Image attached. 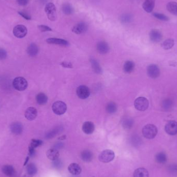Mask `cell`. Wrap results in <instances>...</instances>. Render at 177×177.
<instances>
[{
  "mask_svg": "<svg viewBox=\"0 0 177 177\" xmlns=\"http://www.w3.org/2000/svg\"><path fill=\"white\" fill-rule=\"evenodd\" d=\"M157 127L153 124H147L142 129V133L145 138L151 139L156 137L157 134Z\"/></svg>",
  "mask_w": 177,
  "mask_h": 177,
  "instance_id": "1",
  "label": "cell"
},
{
  "mask_svg": "<svg viewBox=\"0 0 177 177\" xmlns=\"http://www.w3.org/2000/svg\"><path fill=\"white\" fill-rule=\"evenodd\" d=\"M13 85L16 90L21 91L25 90L28 87V84L25 78H24L23 77H18L16 78L13 80Z\"/></svg>",
  "mask_w": 177,
  "mask_h": 177,
  "instance_id": "2",
  "label": "cell"
},
{
  "mask_svg": "<svg viewBox=\"0 0 177 177\" xmlns=\"http://www.w3.org/2000/svg\"><path fill=\"white\" fill-rule=\"evenodd\" d=\"M149 101L144 97H139L134 102V106L137 110L141 111H145L149 107Z\"/></svg>",
  "mask_w": 177,
  "mask_h": 177,
  "instance_id": "3",
  "label": "cell"
},
{
  "mask_svg": "<svg viewBox=\"0 0 177 177\" xmlns=\"http://www.w3.org/2000/svg\"><path fill=\"white\" fill-rule=\"evenodd\" d=\"M45 11L47 17L50 21H55L57 17V10L54 3H49L47 4L45 8Z\"/></svg>",
  "mask_w": 177,
  "mask_h": 177,
  "instance_id": "4",
  "label": "cell"
},
{
  "mask_svg": "<svg viewBox=\"0 0 177 177\" xmlns=\"http://www.w3.org/2000/svg\"><path fill=\"white\" fill-rule=\"evenodd\" d=\"M52 109L55 114L57 115H62L66 111L67 106L65 103L62 101H57L52 105Z\"/></svg>",
  "mask_w": 177,
  "mask_h": 177,
  "instance_id": "5",
  "label": "cell"
},
{
  "mask_svg": "<svg viewBox=\"0 0 177 177\" xmlns=\"http://www.w3.org/2000/svg\"><path fill=\"white\" fill-rule=\"evenodd\" d=\"M99 158L100 162L107 163L114 160L115 158V153L111 150H105L100 153Z\"/></svg>",
  "mask_w": 177,
  "mask_h": 177,
  "instance_id": "6",
  "label": "cell"
},
{
  "mask_svg": "<svg viewBox=\"0 0 177 177\" xmlns=\"http://www.w3.org/2000/svg\"><path fill=\"white\" fill-rule=\"evenodd\" d=\"M76 92L79 98L82 100L88 98L90 95V90L88 87H87L86 85H80L79 87H78Z\"/></svg>",
  "mask_w": 177,
  "mask_h": 177,
  "instance_id": "7",
  "label": "cell"
},
{
  "mask_svg": "<svg viewBox=\"0 0 177 177\" xmlns=\"http://www.w3.org/2000/svg\"><path fill=\"white\" fill-rule=\"evenodd\" d=\"M28 33L27 28L24 25H17L13 29V35L17 38H23Z\"/></svg>",
  "mask_w": 177,
  "mask_h": 177,
  "instance_id": "8",
  "label": "cell"
},
{
  "mask_svg": "<svg viewBox=\"0 0 177 177\" xmlns=\"http://www.w3.org/2000/svg\"><path fill=\"white\" fill-rule=\"evenodd\" d=\"M165 130L170 135H175L177 134V122L175 121H170L166 124Z\"/></svg>",
  "mask_w": 177,
  "mask_h": 177,
  "instance_id": "9",
  "label": "cell"
},
{
  "mask_svg": "<svg viewBox=\"0 0 177 177\" xmlns=\"http://www.w3.org/2000/svg\"><path fill=\"white\" fill-rule=\"evenodd\" d=\"M147 73L152 78H156L160 75L159 66L156 64H151L147 68Z\"/></svg>",
  "mask_w": 177,
  "mask_h": 177,
  "instance_id": "10",
  "label": "cell"
},
{
  "mask_svg": "<svg viewBox=\"0 0 177 177\" xmlns=\"http://www.w3.org/2000/svg\"><path fill=\"white\" fill-rule=\"evenodd\" d=\"M88 28V25L85 22H81L75 25L72 28V31L74 33L81 34L84 33L87 31Z\"/></svg>",
  "mask_w": 177,
  "mask_h": 177,
  "instance_id": "11",
  "label": "cell"
},
{
  "mask_svg": "<svg viewBox=\"0 0 177 177\" xmlns=\"http://www.w3.org/2000/svg\"><path fill=\"white\" fill-rule=\"evenodd\" d=\"M150 39L154 43H159L162 40L163 35L161 32L158 30H152L149 34Z\"/></svg>",
  "mask_w": 177,
  "mask_h": 177,
  "instance_id": "12",
  "label": "cell"
},
{
  "mask_svg": "<svg viewBox=\"0 0 177 177\" xmlns=\"http://www.w3.org/2000/svg\"><path fill=\"white\" fill-rule=\"evenodd\" d=\"M25 118L29 121L34 120L37 115V111L34 107H29L25 111Z\"/></svg>",
  "mask_w": 177,
  "mask_h": 177,
  "instance_id": "13",
  "label": "cell"
},
{
  "mask_svg": "<svg viewBox=\"0 0 177 177\" xmlns=\"http://www.w3.org/2000/svg\"><path fill=\"white\" fill-rule=\"evenodd\" d=\"M47 43L49 44H54L58 45L63 46H67L69 45V43L67 40L63 39H58V38H49L46 40Z\"/></svg>",
  "mask_w": 177,
  "mask_h": 177,
  "instance_id": "14",
  "label": "cell"
},
{
  "mask_svg": "<svg viewBox=\"0 0 177 177\" xmlns=\"http://www.w3.org/2000/svg\"><path fill=\"white\" fill-rule=\"evenodd\" d=\"M10 129L12 133L15 135H20L23 131V126L20 122H13L10 125Z\"/></svg>",
  "mask_w": 177,
  "mask_h": 177,
  "instance_id": "15",
  "label": "cell"
},
{
  "mask_svg": "<svg viewBox=\"0 0 177 177\" xmlns=\"http://www.w3.org/2000/svg\"><path fill=\"white\" fill-rule=\"evenodd\" d=\"M82 130L85 134L90 135L93 133L95 130V126L92 122L87 121L84 123L82 125Z\"/></svg>",
  "mask_w": 177,
  "mask_h": 177,
  "instance_id": "16",
  "label": "cell"
},
{
  "mask_svg": "<svg viewBox=\"0 0 177 177\" xmlns=\"http://www.w3.org/2000/svg\"><path fill=\"white\" fill-rule=\"evenodd\" d=\"M97 50L100 54H107L109 50V46L108 44L106 42L101 41L97 44Z\"/></svg>",
  "mask_w": 177,
  "mask_h": 177,
  "instance_id": "17",
  "label": "cell"
},
{
  "mask_svg": "<svg viewBox=\"0 0 177 177\" xmlns=\"http://www.w3.org/2000/svg\"><path fill=\"white\" fill-rule=\"evenodd\" d=\"M68 170L73 175H79L81 174L82 169L80 165L77 163H72L69 165Z\"/></svg>",
  "mask_w": 177,
  "mask_h": 177,
  "instance_id": "18",
  "label": "cell"
},
{
  "mask_svg": "<svg viewBox=\"0 0 177 177\" xmlns=\"http://www.w3.org/2000/svg\"><path fill=\"white\" fill-rule=\"evenodd\" d=\"M27 173L24 175V177H32L35 175L37 172V168L35 164L30 163L27 166Z\"/></svg>",
  "mask_w": 177,
  "mask_h": 177,
  "instance_id": "19",
  "label": "cell"
},
{
  "mask_svg": "<svg viewBox=\"0 0 177 177\" xmlns=\"http://www.w3.org/2000/svg\"><path fill=\"white\" fill-rule=\"evenodd\" d=\"M156 0H145L142 4V7L145 12L150 13L153 10Z\"/></svg>",
  "mask_w": 177,
  "mask_h": 177,
  "instance_id": "20",
  "label": "cell"
},
{
  "mask_svg": "<svg viewBox=\"0 0 177 177\" xmlns=\"http://www.w3.org/2000/svg\"><path fill=\"white\" fill-rule=\"evenodd\" d=\"M46 156L50 160H55L58 159L60 153L56 149H50L46 152Z\"/></svg>",
  "mask_w": 177,
  "mask_h": 177,
  "instance_id": "21",
  "label": "cell"
},
{
  "mask_svg": "<svg viewBox=\"0 0 177 177\" xmlns=\"http://www.w3.org/2000/svg\"><path fill=\"white\" fill-rule=\"evenodd\" d=\"M27 52L31 57H34L39 52V48L35 43H32L27 49Z\"/></svg>",
  "mask_w": 177,
  "mask_h": 177,
  "instance_id": "22",
  "label": "cell"
},
{
  "mask_svg": "<svg viewBox=\"0 0 177 177\" xmlns=\"http://www.w3.org/2000/svg\"><path fill=\"white\" fill-rule=\"evenodd\" d=\"M149 172L144 168H139L134 172V177H149Z\"/></svg>",
  "mask_w": 177,
  "mask_h": 177,
  "instance_id": "23",
  "label": "cell"
},
{
  "mask_svg": "<svg viewBox=\"0 0 177 177\" xmlns=\"http://www.w3.org/2000/svg\"><path fill=\"white\" fill-rule=\"evenodd\" d=\"M2 171L4 175L9 177H12L15 172V169L13 168L12 166L9 165L4 166L3 167H2Z\"/></svg>",
  "mask_w": 177,
  "mask_h": 177,
  "instance_id": "24",
  "label": "cell"
},
{
  "mask_svg": "<svg viewBox=\"0 0 177 177\" xmlns=\"http://www.w3.org/2000/svg\"><path fill=\"white\" fill-rule=\"evenodd\" d=\"M81 157L84 162H91L93 159V154L90 151L85 150L82 151L81 154Z\"/></svg>",
  "mask_w": 177,
  "mask_h": 177,
  "instance_id": "25",
  "label": "cell"
},
{
  "mask_svg": "<svg viewBox=\"0 0 177 177\" xmlns=\"http://www.w3.org/2000/svg\"><path fill=\"white\" fill-rule=\"evenodd\" d=\"M36 102L39 105H43L47 103L48 101V97L47 95L43 93H40L37 95L36 97Z\"/></svg>",
  "mask_w": 177,
  "mask_h": 177,
  "instance_id": "26",
  "label": "cell"
},
{
  "mask_svg": "<svg viewBox=\"0 0 177 177\" xmlns=\"http://www.w3.org/2000/svg\"><path fill=\"white\" fill-rule=\"evenodd\" d=\"M135 68V63L131 61H127L124 64V71L126 73H130L134 70Z\"/></svg>",
  "mask_w": 177,
  "mask_h": 177,
  "instance_id": "27",
  "label": "cell"
},
{
  "mask_svg": "<svg viewBox=\"0 0 177 177\" xmlns=\"http://www.w3.org/2000/svg\"><path fill=\"white\" fill-rule=\"evenodd\" d=\"M166 8L168 12L173 15L177 16V3L175 2H170L168 3Z\"/></svg>",
  "mask_w": 177,
  "mask_h": 177,
  "instance_id": "28",
  "label": "cell"
},
{
  "mask_svg": "<svg viewBox=\"0 0 177 177\" xmlns=\"http://www.w3.org/2000/svg\"><path fill=\"white\" fill-rule=\"evenodd\" d=\"M167 157L164 152H159L156 156V162L159 164H165L167 162Z\"/></svg>",
  "mask_w": 177,
  "mask_h": 177,
  "instance_id": "29",
  "label": "cell"
},
{
  "mask_svg": "<svg viewBox=\"0 0 177 177\" xmlns=\"http://www.w3.org/2000/svg\"><path fill=\"white\" fill-rule=\"evenodd\" d=\"M91 63L92 65V69H93L94 71L97 73H102V68L100 66V64L97 61L92 58L90 60Z\"/></svg>",
  "mask_w": 177,
  "mask_h": 177,
  "instance_id": "30",
  "label": "cell"
},
{
  "mask_svg": "<svg viewBox=\"0 0 177 177\" xmlns=\"http://www.w3.org/2000/svg\"><path fill=\"white\" fill-rule=\"evenodd\" d=\"M106 110L108 114H112L115 113L117 110V106L114 102H109L107 104Z\"/></svg>",
  "mask_w": 177,
  "mask_h": 177,
  "instance_id": "31",
  "label": "cell"
},
{
  "mask_svg": "<svg viewBox=\"0 0 177 177\" xmlns=\"http://www.w3.org/2000/svg\"><path fill=\"white\" fill-rule=\"evenodd\" d=\"M175 42L174 40L171 39H167L165 40L162 44V46L164 49L168 50L174 46Z\"/></svg>",
  "mask_w": 177,
  "mask_h": 177,
  "instance_id": "32",
  "label": "cell"
},
{
  "mask_svg": "<svg viewBox=\"0 0 177 177\" xmlns=\"http://www.w3.org/2000/svg\"><path fill=\"white\" fill-rule=\"evenodd\" d=\"M62 11L64 13L67 15H70L73 13V9L72 5H70V4H64L62 6Z\"/></svg>",
  "mask_w": 177,
  "mask_h": 177,
  "instance_id": "33",
  "label": "cell"
},
{
  "mask_svg": "<svg viewBox=\"0 0 177 177\" xmlns=\"http://www.w3.org/2000/svg\"><path fill=\"white\" fill-rule=\"evenodd\" d=\"M134 121L131 118H126L122 122L123 127L125 129H130L133 126Z\"/></svg>",
  "mask_w": 177,
  "mask_h": 177,
  "instance_id": "34",
  "label": "cell"
},
{
  "mask_svg": "<svg viewBox=\"0 0 177 177\" xmlns=\"http://www.w3.org/2000/svg\"><path fill=\"white\" fill-rule=\"evenodd\" d=\"M162 106L164 110H168L171 109L172 106V100L170 99H166L165 100H163L162 102Z\"/></svg>",
  "mask_w": 177,
  "mask_h": 177,
  "instance_id": "35",
  "label": "cell"
},
{
  "mask_svg": "<svg viewBox=\"0 0 177 177\" xmlns=\"http://www.w3.org/2000/svg\"><path fill=\"white\" fill-rule=\"evenodd\" d=\"M60 130V127H56L55 129L52 130L49 132L48 134H47V135H46V138H51L54 137L55 136L57 135V134H58Z\"/></svg>",
  "mask_w": 177,
  "mask_h": 177,
  "instance_id": "36",
  "label": "cell"
},
{
  "mask_svg": "<svg viewBox=\"0 0 177 177\" xmlns=\"http://www.w3.org/2000/svg\"><path fill=\"white\" fill-rule=\"evenodd\" d=\"M132 19V16L129 13H125L121 16V21L122 23L127 24L131 21Z\"/></svg>",
  "mask_w": 177,
  "mask_h": 177,
  "instance_id": "37",
  "label": "cell"
},
{
  "mask_svg": "<svg viewBox=\"0 0 177 177\" xmlns=\"http://www.w3.org/2000/svg\"><path fill=\"white\" fill-rule=\"evenodd\" d=\"M153 15L154 17L158 19L159 20L164 21H167L169 20L168 17L163 13H153Z\"/></svg>",
  "mask_w": 177,
  "mask_h": 177,
  "instance_id": "38",
  "label": "cell"
},
{
  "mask_svg": "<svg viewBox=\"0 0 177 177\" xmlns=\"http://www.w3.org/2000/svg\"><path fill=\"white\" fill-rule=\"evenodd\" d=\"M43 144V141L39 139H32L30 145L29 147H32L34 149H35L37 147H39Z\"/></svg>",
  "mask_w": 177,
  "mask_h": 177,
  "instance_id": "39",
  "label": "cell"
},
{
  "mask_svg": "<svg viewBox=\"0 0 177 177\" xmlns=\"http://www.w3.org/2000/svg\"><path fill=\"white\" fill-rule=\"evenodd\" d=\"M38 28L42 32H48L52 31L51 28L47 25H40L38 26Z\"/></svg>",
  "mask_w": 177,
  "mask_h": 177,
  "instance_id": "40",
  "label": "cell"
},
{
  "mask_svg": "<svg viewBox=\"0 0 177 177\" xmlns=\"http://www.w3.org/2000/svg\"><path fill=\"white\" fill-rule=\"evenodd\" d=\"M7 57V52L4 49L0 48V60L5 59Z\"/></svg>",
  "mask_w": 177,
  "mask_h": 177,
  "instance_id": "41",
  "label": "cell"
},
{
  "mask_svg": "<svg viewBox=\"0 0 177 177\" xmlns=\"http://www.w3.org/2000/svg\"><path fill=\"white\" fill-rule=\"evenodd\" d=\"M168 169L169 171L172 173L177 172V164L174 163V164H171L169 166Z\"/></svg>",
  "mask_w": 177,
  "mask_h": 177,
  "instance_id": "42",
  "label": "cell"
},
{
  "mask_svg": "<svg viewBox=\"0 0 177 177\" xmlns=\"http://www.w3.org/2000/svg\"><path fill=\"white\" fill-rule=\"evenodd\" d=\"M19 14L22 17L24 18L27 19V20H31V16L25 12H19Z\"/></svg>",
  "mask_w": 177,
  "mask_h": 177,
  "instance_id": "43",
  "label": "cell"
},
{
  "mask_svg": "<svg viewBox=\"0 0 177 177\" xmlns=\"http://www.w3.org/2000/svg\"><path fill=\"white\" fill-rule=\"evenodd\" d=\"M17 1L19 5L24 6L28 4L29 0H17Z\"/></svg>",
  "mask_w": 177,
  "mask_h": 177,
  "instance_id": "44",
  "label": "cell"
},
{
  "mask_svg": "<svg viewBox=\"0 0 177 177\" xmlns=\"http://www.w3.org/2000/svg\"><path fill=\"white\" fill-rule=\"evenodd\" d=\"M61 64L63 67H65V68H70L71 69V68L73 67V65L70 63H67V62H62Z\"/></svg>",
  "mask_w": 177,
  "mask_h": 177,
  "instance_id": "45",
  "label": "cell"
},
{
  "mask_svg": "<svg viewBox=\"0 0 177 177\" xmlns=\"http://www.w3.org/2000/svg\"><path fill=\"white\" fill-rule=\"evenodd\" d=\"M66 139V136H61V137H59L58 138V140H61V141H63L64 139Z\"/></svg>",
  "mask_w": 177,
  "mask_h": 177,
  "instance_id": "46",
  "label": "cell"
},
{
  "mask_svg": "<svg viewBox=\"0 0 177 177\" xmlns=\"http://www.w3.org/2000/svg\"><path fill=\"white\" fill-rule=\"evenodd\" d=\"M29 159H30L29 156H28V157L26 158V159H25V162H24V166H25L27 165L28 162V160H29Z\"/></svg>",
  "mask_w": 177,
  "mask_h": 177,
  "instance_id": "47",
  "label": "cell"
}]
</instances>
